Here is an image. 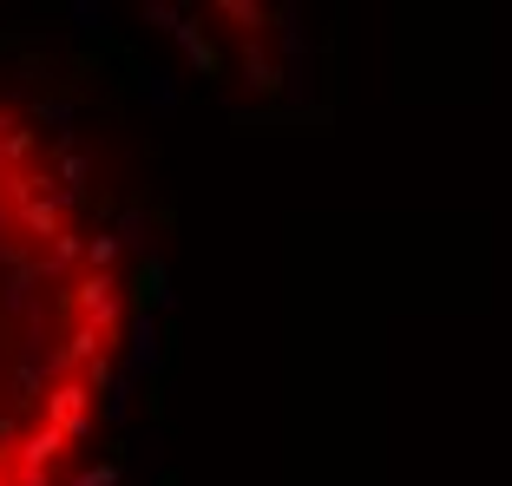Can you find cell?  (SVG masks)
Wrapping results in <instances>:
<instances>
[{
	"instance_id": "cell-1",
	"label": "cell",
	"mask_w": 512,
	"mask_h": 486,
	"mask_svg": "<svg viewBox=\"0 0 512 486\" xmlns=\"http://www.w3.org/2000/svg\"><path fill=\"white\" fill-rule=\"evenodd\" d=\"M125 355L119 243L0 106V486H66Z\"/></svg>"
}]
</instances>
